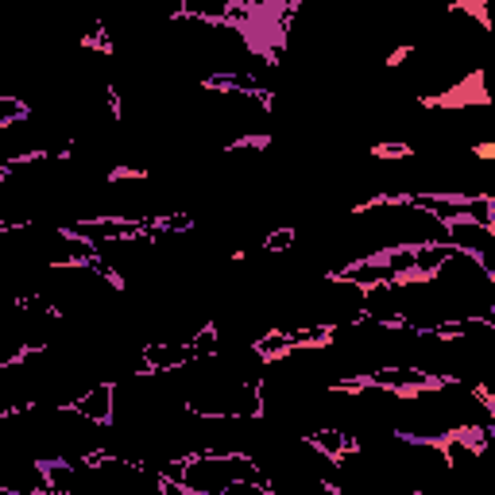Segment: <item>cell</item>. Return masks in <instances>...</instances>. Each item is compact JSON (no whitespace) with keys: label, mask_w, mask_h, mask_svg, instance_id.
Listing matches in <instances>:
<instances>
[{"label":"cell","mask_w":495,"mask_h":495,"mask_svg":"<svg viewBox=\"0 0 495 495\" xmlns=\"http://www.w3.org/2000/svg\"><path fill=\"white\" fill-rule=\"evenodd\" d=\"M476 159H484V163H495V140H487V143H472L468 147Z\"/></svg>","instance_id":"obj_2"},{"label":"cell","mask_w":495,"mask_h":495,"mask_svg":"<svg viewBox=\"0 0 495 495\" xmlns=\"http://www.w3.org/2000/svg\"><path fill=\"white\" fill-rule=\"evenodd\" d=\"M294 240H298V228H275V232H267V240H263V252L279 256V252H286Z\"/></svg>","instance_id":"obj_1"}]
</instances>
